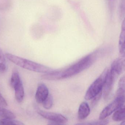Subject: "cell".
<instances>
[{"label":"cell","instance_id":"2e32d148","mask_svg":"<svg viewBox=\"0 0 125 125\" xmlns=\"http://www.w3.org/2000/svg\"><path fill=\"white\" fill-rule=\"evenodd\" d=\"M0 125H23L24 124L22 122L17 120L5 118L0 120Z\"/></svg>","mask_w":125,"mask_h":125},{"label":"cell","instance_id":"30bf717a","mask_svg":"<svg viewBox=\"0 0 125 125\" xmlns=\"http://www.w3.org/2000/svg\"><path fill=\"white\" fill-rule=\"evenodd\" d=\"M125 22L124 20L121 27L119 41V52L122 57L124 58L125 54Z\"/></svg>","mask_w":125,"mask_h":125},{"label":"cell","instance_id":"8fae6325","mask_svg":"<svg viewBox=\"0 0 125 125\" xmlns=\"http://www.w3.org/2000/svg\"><path fill=\"white\" fill-rule=\"evenodd\" d=\"M15 95L18 102H21L23 101L24 96V90L22 81L14 87Z\"/></svg>","mask_w":125,"mask_h":125},{"label":"cell","instance_id":"d6986e66","mask_svg":"<svg viewBox=\"0 0 125 125\" xmlns=\"http://www.w3.org/2000/svg\"><path fill=\"white\" fill-rule=\"evenodd\" d=\"M102 93H103V90L100 92L96 96L92 99V102H91V105L92 107L94 106L100 100L102 95Z\"/></svg>","mask_w":125,"mask_h":125},{"label":"cell","instance_id":"3957f363","mask_svg":"<svg viewBox=\"0 0 125 125\" xmlns=\"http://www.w3.org/2000/svg\"><path fill=\"white\" fill-rule=\"evenodd\" d=\"M108 71V69H105L101 75L91 85L85 95V99L87 100L92 99L100 92L102 91Z\"/></svg>","mask_w":125,"mask_h":125},{"label":"cell","instance_id":"4fadbf2b","mask_svg":"<svg viewBox=\"0 0 125 125\" xmlns=\"http://www.w3.org/2000/svg\"><path fill=\"white\" fill-rule=\"evenodd\" d=\"M21 81V80L20 78V75L19 71L17 69H15L14 70H13L12 72L10 80L11 85L14 88Z\"/></svg>","mask_w":125,"mask_h":125},{"label":"cell","instance_id":"7a4b0ae2","mask_svg":"<svg viewBox=\"0 0 125 125\" xmlns=\"http://www.w3.org/2000/svg\"><path fill=\"white\" fill-rule=\"evenodd\" d=\"M5 55L9 60L14 64L30 71L44 74L54 71L51 68L46 66L10 53H6Z\"/></svg>","mask_w":125,"mask_h":125},{"label":"cell","instance_id":"6da1fadb","mask_svg":"<svg viewBox=\"0 0 125 125\" xmlns=\"http://www.w3.org/2000/svg\"><path fill=\"white\" fill-rule=\"evenodd\" d=\"M100 51H96L88 55L65 69L54 70L41 76L43 79L48 80H59L67 79L78 74L88 68L97 59Z\"/></svg>","mask_w":125,"mask_h":125},{"label":"cell","instance_id":"44dd1931","mask_svg":"<svg viewBox=\"0 0 125 125\" xmlns=\"http://www.w3.org/2000/svg\"><path fill=\"white\" fill-rule=\"evenodd\" d=\"M125 121L123 120L122 121V122H121V125H125Z\"/></svg>","mask_w":125,"mask_h":125},{"label":"cell","instance_id":"52a82bcc","mask_svg":"<svg viewBox=\"0 0 125 125\" xmlns=\"http://www.w3.org/2000/svg\"><path fill=\"white\" fill-rule=\"evenodd\" d=\"M49 95V90L46 85L43 83L39 84L35 94V99L37 103L42 104Z\"/></svg>","mask_w":125,"mask_h":125},{"label":"cell","instance_id":"8992f818","mask_svg":"<svg viewBox=\"0 0 125 125\" xmlns=\"http://www.w3.org/2000/svg\"><path fill=\"white\" fill-rule=\"evenodd\" d=\"M38 113L44 118L59 124L65 123L68 121L67 118L59 113L41 110H38Z\"/></svg>","mask_w":125,"mask_h":125},{"label":"cell","instance_id":"ffe728a7","mask_svg":"<svg viewBox=\"0 0 125 125\" xmlns=\"http://www.w3.org/2000/svg\"><path fill=\"white\" fill-rule=\"evenodd\" d=\"M118 88L125 89V77H122L118 82Z\"/></svg>","mask_w":125,"mask_h":125},{"label":"cell","instance_id":"5b68a950","mask_svg":"<svg viewBox=\"0 0 125 125\" xmlns=\"http://www.w3.org/2000/svg\"><path fill=\"white\" fill-rule=\"evenodd\" d=\"M117 77L111 73L110 71H108L103 86V98L105 101L108 100L109 98L112 90L113 84L116 80Z\"/></svg>","mask_w":125,"mask_h":125},{"label":"cell","instance_id":"9a60e30c","mask_svg":"<svg viewBox=\"0 0 125 125\" xmlns=\"http://www.w3.org/2000/svg\"><path fill=\"white\" fill-rule=\"evenodd\" d=\"M6 55L0 49V72H4L7 69Z\"/></svg>","mask_w":125,"mask_h":125},{"label":"cell","instance_id":"ba28073f","mask_svg":"<svg viewBox=\"0 0 125 125\" xmlns=\"http://www.w3.org/2000/svg\"><path fill=\"white\" fill-rule=\"evenodd\" d=\"M125 69V60L123 58H117L111 65L110 71L117 77L121 74Z\"/></svg>","mask_w":125,"mask_h":125},{"label":"cell","instance_id":"9c48e42d","mask_svg":"<svg viewBox=\"0 0 125 125\" xmlns=\"http://www.w3.org/2000/svg\"><path fill=\"white\" fill-rule=\"evenodd\" d=\"M90 109L87 103L85 102L81 103L79 107L78 118L80 120L85 119L90 115Z\"/></svg>","mask_w":125,"mask_h":125},{"label":"cell","instance_id":"277c9868","mask_svg":"<svg viewBox=\"0 0 125 125\" xmlns=\"http://www.w3.org/2000/svg\"><path fill=\"white\" fill-rule=\"evenodd\" d=\"M125 96H115L113 101L105 107L99 115V120L105 119L118 109L123 106Z\"/></svg>","mask_w":125,"mask_h":125},{"label":"cell","instance_id":"7c38bea8","mask_svg":"<svg viewBox=\"0 0 125 125\" xmlns=\"http://www.w3.org/2000/svg\"><path fill=\"white\" fill-rule=\"evenodd\" d=\"M125 117V109L124 106H122L115 111L112 115V119L115 121L124 120Z\"/></svg>","mask_w":125,"mask_h":125},{"label":"cell","instance_id":"e0dca14e","mask_svg":"<svg viewBox=\"0 0 125 125\" xmlns=\"http://www.w3.org/2000/svg\"><path fill=\"white\" fill-rule=\"evenodd\" d=\"M109 123V120L105 118L102 120H99L93 121L84 123H78L76 124V125H107Z\"/></svg>","mask_w":125,"mask_h":125},{"label":"cell","instance_id":"ac0fdd59","mask_svg":"<svg viewBox=\"0 0 125 125\" xmlns=\"http://www.w3.org/2000/svg\"><path fill=\"white\" fill-rule=\"evenodd\" d=\"M43 107L46 109H50L52 108L53 104V99L52 95L49 94L47 98L42 103Z\"/></svg>","mask_w":125,"mask_h":125},{"label":"cell","instance_id":"5bb4252c","mask_svg":"<svg viewBox=\"0 0 125 125\" xmlns=\"http://www.w3.org/2000/svg\"><path fill=\"white\" fill-rule=\"evenodd\" d=\"M0 117L5 119H14L16 115L10 110L0 106Z\"/></svg>","mask_w":125,"mask_h":125}]
</instances>
